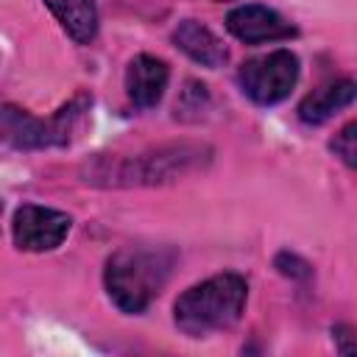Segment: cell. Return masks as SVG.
<instances>
[{
	"label": "cell",
	"instance_id": "6da1fadb",
	"mask_svg": "<svg viewBox=\"0 0 357 357\" xmlns=\"http://www.w3.org/2000/svg\"><path fill=\"white\" fill-rule=\"evenodd\" d=\"M209 162V148L195 142L162 145L156 151L128 156V159H98L86 165L84 181L98 187H139V184H167Z\"/></svg>",
	"mask_w": 357,
	"mask_h": 357
},
{
	"label": "cell",
	"instance_id": "7a4b0ae2",
	"mask_svg": "<svg viewBox=\"0 0 357 357\" xmlns=\"http://www.w3.org/2000/svg\"><path fill=\"white\" fill-rule=\"evenodd\" d=\"M176 254L167 248H123L106 259L103 284L114 307L126 315H139L162 293Z\"/></svg>",
	"mask_w": 357,
	"mask_h": 357
},
{
	"label": "cell",
	"instance_id": "3957f363",
	"mask_svg": "<svg viewBox=\"0 0 357 357\" xmlns=\"http://www.w3.org/2000/svg\"><path fill=\"white\" fill-rule=\"evenodd\" d=\"M248 298V284L240 273L209 276L190 290H184L173 304L176 326L190 337H204L209 332L226 329L240 321Z\"/></svg>",
	"mask_w": 357,
	"mask_h": 357
},
{
	"label": "cell",
	"instance_id": "277c9868",
	"mask_svg": "<svg viewBox=\"0 0 357 357\" xmlns=\"http://www.w3.org/2000/svg\"><path fill=\"white\" fill-rule=\"evenodd\" d=\"M89 106H92V95L75 92L61 109H56L47 120H42L14 103H6L0 106V139L17 151L64 148L75 139V131L81 128Z\"/></svg>",
	"mask_w": 357,
	"mask_h": 357
},
{
	"label": "cell",
	"instance_id": "5b68a950",
	"mask_svg": "<svg viewBox=\"0 0 357 357\" xmlns=\"http://www.w3.org/2000/svg\"><path fill=\"white\" fill-rule=\"evenodd\" d=\"M298 73V56L279 47L265 56L248 59L237 73V84L257 106H276L293 92Z\"/></svg>",
	"mask_w": 357,
	"mask_h": 357
},
{
	"label": "cell",
	"instance_id": "8992f818",
	"mask_svg": "<svg viewBox=\"0 0 357 357\" xmlns=\"http://www.w3.org/2000/svg\"><path fill=\"white\" fill-rule=\"evenodd\" d=\"M70 229H73V218L67 212L39 204H22L14 212V223H11L14 245L20 251H33V254L59 248L70 234Z\"/></svg>",
	"mask_w": 357,
	"mask_h": 357
},
{
	"label": "cell",
	"instance_id": "52a82bcc",
	"mask_svg": "<svg viewBox=\"0 0 357 357\" xmlns=\"http://www.w3.org/2000/svg\"><path fill=\"white\" fill-rule=\"evenodd\" d=\"M226 31L245 45H262V42H279L296 36V25H290L279 11L259 3H245L231 8L226 17Z\"/></svg>",
	"mask_w": 357,
	"mask_h": 357
},
{
	"label": "cell",
	"instance_id": "ba28073f",
	"mask_svg": "<svg viewBox=\"0 0 357 357\" xmlns=\"http://www.w3.org/2000/svg\"><path fill=\"white\" fill-rule=\"evenodd\" d=\"M167 81H170L167 61L139 53L126 70V95L137 109H151L162 100Z\"/></svg>",
	"mask_w": 357,
	"mask_h": 357
},
{
	"label": "cell",
	"instance_id": "9c48e42d",
	"mask_svg": "<svg viewBox=\"0 0 357 357\" xmlns=\"http://www.w3.org/2000/svg\"><path fill=\"white\" fill-rule=\"evenodd\" d=\"M173 42L181 53H187L192 61H198L201 67L218 70L229 61V50L226 45L198 20H181L173 31Z\"/></svg>",
	"mask_w": 357,
	"mask_h": 357
},
{
	"label": "cell",
	"instance_id": "30bf717a",
	"mask_svg": "<svg viewBox=\"0 0 357 357\" xmlns=\"http://www.w3.org/2000/svg\"><path fill=\"white\" fill-rule=\"evenodd\" d=\"M354 81L351 78H340V81H332L315 92H310L301 103H298V120L307 123V126H321L326 123L329 117H335L340 109L351 106L354 100Z\"/></svg>",
	"mask_w": 357,
	"mask_h": 357
},
{
	"label": "cell",
	"instance_id": "8fae6325",
	"mask_svg": "<svg viewBox=\"0 0 357 357\" xmlns=\"http://www.w3.org/2000/svg\"><path fill=\"white\" fill-rule=\"evenodd\" d=\"M50 14L78 45H89L98 33V8L95 0H45Z\"/></svg>",
	"mask_w": 357,
	"mask_h": 357
},
{
	"label": "cell",
	"instance_id": "7c38bea8",
	"mask_svg": "<svg viewBox=\"0 0 357 357\" xmlns=\"http://www.w3.org/2000/svg\"><path fill=\"white\" fill-rule=\"evenodd\" d=\"M332 151H335V156H337L349 170H354V165H357V123H346V126L340 128V134H335Z\"/></svg>",
	"mask_w": 357,
	"mask_h": 357
},
{
	"label": "cell",
	"instance_id": "4fadbf2b",
	"mask_svg": "<svg viewBox=\"0 0 357 357\" xmlns=\"http://www.w3.org/2000/svg\"><path fill=\"white\" fill-rule=\"evenodd\" d=\"M0 215H3V204H0Z\"/></svg>",
	"mask_w": 357,
	"mask_h": 357
}]
</instances>
